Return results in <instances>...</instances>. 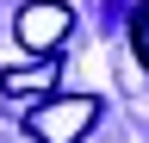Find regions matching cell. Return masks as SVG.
<instances>
[{
    "mask_svg": "<svg viewBox=\"0 0 149 143\" xmlns=\"http://www.w3.org/2000/svg\"><path fill=\"white\" fill-rule=\"evenodd\" d=\"M100 118V100L93 93H44L37 106H25V131L37 143H81Z\"/></svg>",
    "mask_w": 149,
    "mask_h": 143,
    "instance_id": "1",
    "label": "cell"
},
{
    "mask_svg": "<svg viewBox=\"0 0 149 143\" xmlns=\"http://www.w3.org/2000/svg\"><path fill=\"white\" fill-rule=\"evenodd\" d=\"M74 31V6L68 0H25V6L13 13V38L19 50H31V56H56V50L68 44Z\"/></svg>",
    "mask_w": 149,
    "mask_h": 143,
    "instance_id": "2",
    "label": "cell"
},
{
    "mask_svg": "<svg viewBox=\"0 0 149 143\" xmlns=\"http://www.w3.org/2000/svg\"><path fill=\"white\" fill-rule=\"evenodd\" d=\"M56 81V62H25V68H0V93H44Z\"/></svg>",
    "mask_w": 149,
    "mask_h": 143,
    "instance_id": "3",
    "label": "cell"
},
{
    "mask_svg": "<svg viewBox=\"0 0 149 143\" xmlns=\"http://www.w3.org/2000/svg\"><path fill=\"white\" fill-rule=\"evenodd\" d=\"M130 50H137V62L149 68V0L137 6V19H130Z\"/></svg>",
    "mask_w": 149,
    "mask_h": 143,
    "instance_id": "4",
    "label": "cell"
}]
</instances>
